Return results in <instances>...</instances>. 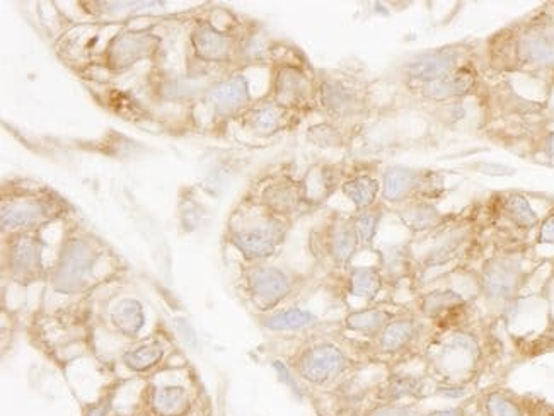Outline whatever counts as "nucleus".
Masks as SVG:
<instances>
[{
	"instance_id": "20e7f679",
	"label": "nucleus",
	"mask_w": 554,
	"mask_h": 416,
	"mask_svg": "<svg viewBox=\"0 0 554 416\" xmlns=\"http://www.w3.org/2000/svg\"><path fill=\"white\" fill-rule=\"evenodd\" d=\"M253 210L231 227L229 243L248 263L272 260L289 236L292 222L251 203Z\"/></svg>"
},
{
	"instance_id": "4468645a",
	"label": "nucleus",
	"mask_w": 554,
	"mask_h": 416,
	"mask_svg": "<svg viewBox=\"0 0 554 416\" xmlns=\"http://www.w3.org/2000/svg\"><path fill=\"white\" fill-rule=\"evenodd\" d=\"M318 106L328 116L329 122H353L369 113V96L364 87L347 77H321Z\"/></svg>"
},
{
	"instance_id": "72a5a7b5",
	"label": "nucleus",
	"mask_w": 554,
	"mask_h": 416,
	"mask_svg": "<svg viewBox=\"0 0 554 416\" xmlns=\"http://www.w3.org/2000/svg\"><path fill=\"white\" fill-rule=\"evenodd\" d=\"M151 406L157 416H186L191 396L185 386H161L152 393Z\"/></svg>"
},
{
	"instance_id": "dca6fc26",
	"label": "nucleus",
	"mask_w": 554,
	"mask_h": 416,
	"mask_svg": "<svg viewBox=\"0 0 554 416\" xmlns=\"http://www.w3.org/2000/svg\"><path fill=\"white\" fill-rule=\"evenodd\" d=\"M253 203L289 222L307 210H311L306 200L302 180H295L289 174L272 176L265 185L260 186Z\"/></svg>"
},
{
	"instance_id": "a878e982",
	"label": "nucleus",
	"mask_w": 554,
	"mask_h": 416,
	"mask_svg": "<svg viewBox=\"0 0 554 416\" xmlns=\"http://www.w3.org/2000/svg\"><path fill=\"white\" fill-rule=\"evenodd\" d=\"M479 416H536L539 405L508 389H488L476 396Z\"/></svg>"
},
{
	"instance_id": "7ed1b4c3",
	"label": "nucleus",
	"mask_w": 554,
	"mask_h": 416,
	"mask_svg": "<svg viewBox=\"0 0 554 416\" xmlns=\"http://www.w3.org/2000/svg\"><path fill=\"white\" fill-rule=\"evenodd\" d=\"M531 272L524 265V256L517 248H503L488 256L478 272V297L486 307L505 314L519 299Z\"/></svg>"
},
{
	"instance_id": "c03bdc74",
	"label": "nucleus",
	"mask_w": 554,
	"mask_h": 416,
	"mask_svg": "<svg viewBox=\"0 0 554 416\" xmlns=\"http://www.w3.org/2000/svg\"><path fill=\"white\" fill-rule=\"evenodd\" d=\"M478 168L481 173L488 174V176H512L515 174V169L500 166V164H488V162L479 164Z\"/></svg>"
},
{
	"instance_id": "0eeeda50",
	"label": "nucleus",
	"mask_w": 554,
	"mask_h": 416,
	"mask_svg": "<svg viewBox=\"0 0 554 416\" xmlns=\"http://www.w3.org/2000/svg\"><path fill=\"white\" fill-rule=\"evenodd\" d=\"M476 45L464 41V43H451L439 48H428L408 58L399 67V76L406 89L408 87L423 86L430 82L439 81L442 77L449 76L462 65L474 60Z\"/></svg>"
},
{
	"instance_id": "c85d7f7f",
	"label": "nucleus",
	"mask_w": 554,
	"mask_h": 416,
	"mask_svg": "<svg viewBox=\"0 0 554 416\" xmlns=\"http://www.w3.org/2000/svg\"><path fill=\"white\" fill-rule=\"evenodd\" d=\"M384 287H386V282H384L379 265L347 268L345 290H347L348 297L360 299L367 306H372L379 299Z\"/></svg>"
},
{
	"instance_id": "2eb2a0df",
	"label": "nucleus",
	"mask_w": 554,
	"mask_h": 416,
	"mask_svg": "<svg viewBox=\"0 0 554 416\" xmlns=\"http://www.w3.org/2000/svg\"><path fill=\"white\" fill-rule=\"evenodd\" d=\"M481 89H483L481 69L476 62H469L439 81L408 87L406 91L422 103L440 106V104L464 103L466 99L478 96Z\"/></svg>"
},
{
	"instance_id": "1a4fd4ad",
	"label": "nucleus",
	"mask_w": 554,
	"mask_h": 416,
	"mask_svg": "<svg viewBox=\"0 0 554 416\" xmlns=\"http://www.w3.org/2000/svg\"><path fill=\"white\" fill-rule=\"evenodd\" d=\"M99 258L101 249L89 237L74 236L65 239L53 268V290L64 295L81 292L91 282Z\"/></svg>"
},
{
	"instance_id": "f03ea898",
	"label": "nucleus",
	"mask_w": 554,
	"mask_h": 416,
	"mask_svg": "<svg viewBox=\"0 0 554 416\" xmlns=\"http://www.w3.org/2000/svg\"><path fill=\"white\" fill-rule=\"evenodd\" d=\"M483 355V345L471 324L456 330L433 331L423 350L428 376L433 381L474 382Z\"/></svg>"
},
{
	"instance_id": "e433bc0d",
	"label": "nucleus",
	"mask_w": 554,
	"mask_h": 416,
	"mask_svg": "<svg viewBox=\"0 0 554 416\" xmlns=\"http://www.w3.org/2000/svg\"><path fill=\"white\" fill-rule=\"evenodd\" d=\"M307 140L319 149H340L348 142V135L345 130L335 122L316 123L307 128Z\"/></svg>"
},
{
	"instance_id": "393cba45",
	"label": "nucleus",
	"mask_w": 554,
	"mask_h": 416,
	"mask_svg": "<svg viewBox=\"0 0 554 416\" xmlns=\"http://www.w3.org/2000/svg\"><path fill=\"white\" fill-rule=\"evenodd\" d=\"M159 47V40L147 33H123L115 36L106 48V64L113 70H125L149 57Z\"/></svg>"
},
{
	"instance_id": "2f4dec72",
	"label": "nucleus",
	"mask_w": 554,
	"mask_h": 416,
	"mask_svg": "<svg viewBox=\"0 0 554 416\" xmlns=\"http://www.w3.org/2000/svg\"><path fill=\"white\" fill-rule=\"evenodd\" d=\"M341 193L353 203L355 212H360L379 203L381 181L369 173L355 174L343 181Z\"/></svg>"
},
{
	"instance_id": "c9c22d12",
	"label": "nucleus",
	"mask_w": 554,
	"mask_h": 416,
	"mask_svg": "<svg viewBox=\"0 0 554 416\" xmlns=\"http://www.w3.org/2000/svg\"><path fill=\"white\" fill-rule=\"evenodd\" d=\"M352 219L358 239H360V246L369 248L376 241L377 232H379L382 219H384V203L379 202L374 207L355 212Z\"/></svg>"
},
{
	"instance_id": "f257e3e1",
	"label": "nucleus",
	"mask_w": 554,
	"mask_h": 416,
	"mask_svg": "<svg viewBox=\"0 0 554 416\" xmlns=\"http://www.w3.org/2000/svg\"><path fill=\"white\" fill-rule=\"evenodd\" d=\"M481 72L527 74L554 82V21L534 14L527 21L510 24L486 40L481 52Z\"/></svg>"
},
{
	"instance_id": "a211bd4d",
	"label": "nucleus",
	"mask_w": 554,
	"mask_h": 416,
	"mask_svg": "<svg viewBox=\"0 0 554 416\" xmlns=\"http://www.w3.org/2000/svg\"><path fill=\"white\" fill-rule=\"evenodd\" d=\"M52 212V203L33 193L9 198L2 202V229L16 234L33 231L52 219Z\"/></svg>"
},
{
	"instance_id": "473e14b6",
	"label": "nucleus",
	"mask_w": 554,
	"mask_h": 416,
	"mask_svg": "<svg viewBox=\"0 0 554 416\" xmlns=\"http://www.w3.org/2000/svg\"><path fill=\"white\" fill-rule=\"evenodd\" d=\"M110 319L120 335L137 338L145 326L144 306L137 299L127 297L116 302L111 309Z\"/></svg>"
},
{
	"instance_id": "39448f33",
	"label": "nucleus",
	"mask_w": 554,
	"mask_h": 416,
	"mask_svg": "<svg viewBox=\"0 0 554 416\" xmlns=\"http://www.w3.org/2000/svg\"><path fill=\"white\" fill-rule=\"evenodd\" d=\"M289 57L272 53V87L268 98L294 115L318 106V77L297 48H287Z\"/></svg>"
},
{
	"instance_id": "09e8293b",
	"label": "nucleus",
	"mask_w": 554,
	"mask_h": 416,
	"mask_svg": "<svg viewBox=\"0 0 554 416\" xmlns=\"http://www.w3.org/2000/svg\"><path fill=\"white\" fill-rule=\"evenodd\" d=\"M551 272H553V277H554V258L553 260H551Z\"/></svg>"
},
{
	"instance_id": "b1692460",
	"label": "nucleus",
	"mask_w": 554,
	"mask_h": 416,
	"mask_svg": "<svg viewBox=\"0 0 554 416\" xmlns=\"http://www.w3.org/2000/svg\"><path fill=\"white\" fill-rule=\"evenodd\" d=\"M207 101L214 106V111L219 116L243 115L253 104L248 77L234 74L224 81L217 82L215 86L210 87Z\"/></svg>"
},
{
	"instance_id": "58836bf2",
	"label": "nucleus",
	"mask_w": 554,
	"mask_h": 416,
	"mask_svg": "<svg viewBox=\"0 0 554 416\" xmlns=\"http://www.w3.org/2000/svg\"><path fill=\"white\" fill-rule=\"evenodd\" d=\"M427 410L418 403H374L364 416H425Z\"/></svg>"
},
{
	"instance_id": "9d476101",
	"label": "nucleus",
	"mask_w": 554,
	"mask_h": 416,
	"mask_svg": "<svg viewBox=\"0 0 554 416\" xmlns=\"http://www.w3.org/2000/svg\"><path fill=\"white\" fill-rule=\"evenodd\" d=\"M289 365L302 382L312 388H324L348 374L353 362L333 341H314L295 353Z\"/></svg>"
},
{
	"instance_id": "aec40b11",
	"label": "nucleus",
	"mask_w": 554,
	"mask_h": 416,
	"mask_svg": "<svg viewBox=\"0 0 554 416\" xmlns=\"http://www.w3.org/2000/svg\"><path fill=\"white\" fill-rule=\"evenodd\" d=\"M376 403H418L433 396V379L428 374L391 372L374 391Z\"/></svg>"
},
{
	"instance_id": "a19ab883",
	"label": "nucleus",
	"mask_w": 554,
	"mask_h": 416,
	"mask_svg": "<svg viewBox=\"0 0 554 416\" xmlns=\"http://www.w3.org/2000/svg\"><path fill=\"white\" fill-rule=\"evenodd\" d=\"M536 244L539 246H554V210H551L536 231Z\"/></svg>"
},
{
	"instance_id": "412c9836",
	"label": "nucleus",
	"mask_w": 554,
	"mask_h": 416,
	"mask_svg": "<svg viewBox=\"0 0 554 416\" xmlns=\"http://www.w3.org/2000/svg\"><path fill=\"white\" fill-rule=\"evenodd\" d=\"M399 222L413 236L435 237L451 226L459 214H444L433 202H410L394 208Z\"/></svg>"
},
{
	"instance_id": "cd10ccee",
	"label": "nucleus",
	"mask_w": 554,
	"mask_h": 416,
	"mask_svg": "<svg viewBox=\"0 0 554 416\" xmlns=\"http://www.w3.org/2000/svg\"><path fill=\"white\" fill-rule=\"evenodd\" d=\"M403 309H391L384 306H365L352 309L343 319L345 330L367 340H376L387 324L391 323Z\"/></svg>"
},
{
	"instance_id": "5701e85b",
	"label": "nucleus",
	"mask_w": 554,
	"mask_h": 416,
	"mask_svg": "<svg viewBox=\"0 0 554 416\" xmlns=\"http://www.w3.org/2000/svg\"><path fill=\"white\" fill-rule=\"evenodd\" d=\"M191 45L197 57L203 62L227 64L239 53V38L215 28L214 24L203 23L191 35Z\"/></svg>"
},
{
	"instance_id": "423d86ee",
	"label": "nucleus",
	"mask_w": 554,
	"mask_h": 416,
	"mask_svg": "<svg viewBox=\"0 0 554 416\" xmlns=\"http://www.w3.org/2000/svg\"><path fill=\"white\" fill-rule=\"evenodd\" d=\"M447 195L445 173L427 168L389 166L382 173V203L394 208L410 202H437Z\"/></svg>"
},
{
	"instance_id": "4be33fe9",
	"label": "nucleus",
	"mask_w": 554,
	"mask_h": 416,
	"mask_svg": "<svg viewBox=\"0 0 554 416\" xmlns=\"http://www.w3.org/2000/svg\"><path fill=\"white\" fill-rule=\"evenodd\" d=\"M295 116L297 115L285 110L280 104L266 96V98L251 104L239 118H241V125L246 132L266 139V137H273V135L287 130L294 122Z\"/></svg>"
},
{
	"instance_id": "49530a36",
	"label": "nucleus",
	"mask_w": 554,
	"mask_h": 416,
	"mask_svg": "<svg viewBox=\"0 0 554 416\" xmlns=\"http://www.w3.org/2000/svg\"><path fill=\"white\" fill-rule=\"evenodd\" d=\"M108 410L110 405L108 403H101V405L93 406L87 410L86 416H108Z\"/></svg>"
},
{
	"instance_id": "de8ad7c7",
	"label": "nucleus",
	"mask_w": 554,
	"mask_h": 416,
	"mask_svg": "<svg viewBox=\"0 0 554 416\" xmlns=\"http://www.w3.org/2000/svg\"><path fill=\"white\" fill-rule=\"evenodd\" d=\"M536 416H553V411L544 410V406H539Z\"/></svg>"
},
{
	"instance_id": "f704fd0d",
	"label": "nucleus",
	"mask_w": 554,
	"mask_h": 416,
	"mask_svg": "<svg viewBox=\"0 0 554 416\" xmlns=\"http://www.w3.org/2000/svg\"><path fill=\"white\" fill-rule=\"evenodd\" d=\"M164 353L166 350L159 341H151V343H144L140 347L123 353L122 360L127 369L144 374V372L156 369L157 365L161 364Z\"/></svg>"
},
{
	"instance_id": "7c9ffc66",
	"label": "nucleus",
	"mask_w": 554,
	"mask_h": 416,
	"mask_svg": "<svg viewBox=\"0 0 554 416\" xmlns=\"http://www.w3.org/2000/svg\"><path fill=\"white\" fill-rule=\"evenodd\" d=\"M319 323L318 316L302 307H287L261 314L260 324L272 333H297L314 328Z\"/></svg>"
},
{
	"instance_id": "f3484780",
	"label": "nucleus",
	"mask_w": 554,
	"mask_h": 416,
	"mask_svg": "<svg viewBox=\"0 0 554 416\" xmlns=\"http://www.w3.org/2000/svg\"><path fill=\"white\" fill-rule=\"evenodd\" d=\"M490 200L488 217L495 224L503 222L505 226H508V232H517V234L527 236L529 232L537 231V227L541 224V217L532 208L529 198L524 193H519V191L498 193Z\"/></svg>"
},
{
	"instance_id": "ddd939ff",
	"label": "nucleus",
	"mask_w": 554,
	"mask_h": 416,
	"mask_svg": "<svg viewBox=\"0 0 554 416\" xmlns=\"http://www.w3.org/2000/svg\"><path fill=\"white\" fill-rule=\"evenodd\" d=\"M360 248L362 246L353 226L352 215H331L323 226L311 234L314 256L328 261L336 270L350 268V263Z\"/></svg>"
},
{
	"instance_id": "6e6552de",
	"label": "nucleus",
	"mask_w": 554,
	"mask_h": 416,
	"mask_svg": "<svg viewBox=\"0 0 554 416\" xmlns=\"http://www.w3.org/2000/svg\"><path fill=\"white\" fill-rule=\"evenodd\" d=\"M432 248L418 258L420 273L440 270L457 261L468 260L479 243L478 214H459L451 226L432 237Z\"/></svg>"
},
{
	"instance_id": "4c0bfd02",
	"label": "nucleus",
	"mask_w": 554,
	"mask_h": 416,
	"mask_svg": "<svg viewBox=\"0 0 554 416\" xmlns=\"http://www.w3.org/2000/svg\"><path fill=\"white\" fill-rule=\"evenodd\" d=\"M433 396L454 401V403H468L469 398L476 396L474 382H447L433 381Z\"/></svg>"
},
{
	"instance_id": "f8f14e48",
	"label": "nucleus",
	"mask_w": 554,
	"mask_h": 416,
	"mask_svg": "<svg viewBox=\"0 0 554 416\" xmlns=\"http://www.w3.org/2000/svg\"><path fill=\"white\" fill-rule=\"evenodd\" d=\"M297 289V277L268 263H249L244 270V292L260 312L277 311Z\"/></svg>"
},
{
	"instance_id": "a18cd8bd",
	"label": "nucleus",
	"mask_w": 554,
	"mask_h": 416,
	"mask_svg": "<svg viewBox=\"0 0 554 416\" xmlns=\"http://www.w3.org/2000/svg\"><path fill=\"white\" fill-rule=\"evenodd\" d=\"M539 151L543 152L544 156L554 161V132H546L543 139L539 142Z\"/></svg>"
},
{
	"instance_id": "9b49d317",
	"label": "nucleus",
	"mask_w": 554,
	"mask_h": 416,
	"mask_svg": "<svg viewBox=\"0 0 554 416\" xmlns=\"http://www.w3.org/2000/svg\"><path fill=\"white\" fill-rule=\"evenodd\" d=\"M432 335L430 324L425 323L413 309H403L374 341L377 353L382 357L406 360L415 357L416 353L422 357Z\"/></svg>"
},
{
	"instance_id": "ea45409f",
	"label": "nucleus",
	"mask_w": 554,
	"mask_h": 416,
	"mask_svg": "<svg viewBox=\"0 0 554 416\" xmlns=\"http://www.w3.org/2000/svg\"><path fill=\"white\" fill-rule=\"evenodd\" d=\"M272 367L273 370L277 372L278 381L285 384L297 398H304V389H302L301 386V379L295 376V372L289 364H285L282 360H273Z\"/></svg>"
},
{
	"instance_id": "37998d69",
	"label": "nucleus",
	"mask_w": 554,
	"mask_h": 416,
	"mask_svg": "<svg viewBox=\"0 0 554 416\" xmlns=\"http://www.w3.org/2000/svg\"><path fill=\"white\" fill-rule=\"evenodd\" d=\"M425 416H471L469 415L468 405L449 406V408H437V410H427Z\"/></svg>"
},
{
	"instance_id": "79ce46f5",
	"label": "nucleus",
	"mask_w": 554,
	"mask_h": 416,
	"mask_svg": "<svg viewBox=\"0 0 554 416\" xmlns=\"http://www.w3.org/2000/svg\"><path fill=\"white\" fill-rule=\"evenodd\" d=\"M174 324H176V330H178L179 335L185 341L186 347L195 350L198 347V336L197 331L193 330V326L185 318L174 319Z\"/></svg>"
},
{
	"instance_id": "c756f323",
	"label": "nucleus",
	"mask_w": 554,
	"mask_h": 416,
	"mask_svg": "<svg viewBox=\"0 0 554 416\" xmlns=\"http://www.w3.org/2000/svg\"><path fill=\"white\" fill-rule=\"evenodd\" d=\"M343 181L345 180H341L340 169L331 164L314 166L309 169L306 176L302 178V186H304L309 207H318L321 203L326 202L335 193L336 188H341Z\"/></svg>"
},
{
	"instance_id": "bb28decb",
	"label": "nucleus",
	"mask_w": 554,
	"mask_h": 416,
	"mask_svg": "<svg viewBox=\"0 0 554 416\" xmlns=\"http://www.w3.org/2000/svg\"><path fill=\"white\" fill-rule=\"evenodd\" d=\"M379 268L386 285L411 282L420 275V263L408 244H396L381 251Z\"/></svg>"
},
{
	"instance_id": "6ab92c4d",
	"label": "nucleus",
	"mask_w": 554,
	"mask_h": 416,
	"mask_svg": "<svg viewBox=\"0 0 554 416\" xmlns=\"http://www.w3.org/2000/svg\"><path fill=\"white\" fill-rule=\"evenodd\" d=\"M43 249L45 243L29 232H19L12 237L6 255L7 270L21 284L35 282L43 275Z\"/></svg>"
}]
</instances>
